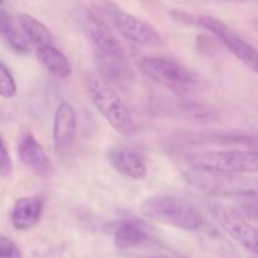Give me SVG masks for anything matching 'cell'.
<instances>
[{
	"instance_id": "obj_1",
	"label": "cell",
	"mask_w": 258,
	"mask_h": 258,
	"mask_svg": "<svg viewBox=\"0 0 258 258\" xmlns=\"http://www.w3.org/2000/svg\"><path fill=\"white\" fill-rule=\"evenodd\" d=\"M144 216L184 231H198L203 216L194 204L174 194H159L146 199L141 206Z\"/></svg>"
},
{
	"instance_id": "obj_2",
	"label": "cell",
	"mask_w": 258,
	"mask_h": 258,
	"mask_svg": "<svg viewBox=\"0 0 258 258\" xmlns=\"http://www.w3.org/2000/svg\"><path fill=\"white\" fill-rule=\"evenodd\" d=\"M88 95L98 112L105 120L122 135H131L135 133L136 126L127 106L120 96L101 76L90 75L86 80Z\"/></svg>"
},
{
	"instance_id": "obj_3",
	"label": "cell",
	"mask_w": 258,
	"mask_h": 258,
	"mask_svg": "<svg viewBox=\"0 0 258 258\" xmlns=\"http://www.w3.org/2000/svg\"><path fill=\"white\" fill-rule=\"evenodd\" d=\"M174 18L183 23L197 25L199 28L208 30L216 35L222 43L227 47L229 52L233 53L242 63L247 66L249 70L258 75V50L253 45L243 39L234 29L228 24L211 15H196L184 12L173 13Z\"/></svg>"
},
{
	"instance_id": "obj_4",
	"label": "cell",
	"mask_w": 258,
	"mask_h": 258,
	"mask_svg": "<svg viewBox=\"0 0 258 258\" xmlns=\"http://www.w3.org/2000/svg\"><path fill=\"white\" fill-rule=\"evenodd\" d=\"M193 170L223 174L258 173L257 150L204 151L186 156Z\"/></svg>"
},
{
	"instance_id": "obj_5",
	"label": "cell",
	"mask_w": 258,
	"mask_h": 258,
	"mask_svg": "<svg viewBox=\"0 0 258 258\" xmlns=\"http://www.w3.org/2000/svg\"><path fill=\"white\" fill-rule=\"evenodd\" d=\"M186 180L199 190L214 196L253 197L258 194V181L237 174L211 173L193 170L186 174Z\"/></svg>"
},
{
	"instance_id": "obj_6",
	"label": "cell",
	"mask_w": 258,
	"mask_h": 258,
	"mask_svg": "<svg viewBox=\"0 0 258 258\" xmlns=\"http://www.w3.org/2000/svg\"><path fill=\"white\" fill-rule=\"evenodd\" d=\"M141 72L154 82L174 91H188L194 86L193 75L176 60L159 55H144L138 60Z\"/></svg>"
},
{
	"instance_id": "obj_7",
	"label": "cell",
	"mask_w": 258,
	"mask_h": 258,
	"mask_svg": "<svg viewBox=\"0 0 258 258\" xmlns=\"http://www.w3.org/2000/svg\"><path fill=\"white\" fill-rule=\"evenodd\" d=\"M211 212L229 236L258 254V229L244 218L238 209L224 203H213L211 204Z\"/></svg>"
},
{
	"instance_id": "obj_8",
	"label": "cell",
	"mask_w": 258,
	"mask_h": 258,
	"mask_svg": "<svg viewBox=\"0 0 258 258\" xmlns=\"http://www.w3.org/2000/svg\"><path fill=\"white\" fill-rule=\"evenodd\" d=\"M107 14L113 27L126 39L143 45H159L163 43L161 35L149 23L118 9H108Z\"/></svg>"
},
{
	"instance_id": "obj_9",
	"label": "cell",
	"mask_w": 258,
	"mask_h": 258,
	"mask_svg": "<svg viewBox=\"0 0 258 258\" xmlns=\"http://www.w3.org/2000/svg\"><path fill=\"white\" fill-rule=\"evenodd\" d=\"M83 30L92 42L96 54L126 59V53L117 38L112 34L110 27L102 19L87 12L82 15Z\"/></svg>"
},
{
	"instance_id": "obj_10",
	"label": "cell",
	"mask_w": 258,
	"mask_h": 258,
	"mask_svg": "<svg viewBox=\"0 0 258 258\" xmlns=\"http://www.w3.org/2000/svg\"><path fill=\"white\" fill-rule=\"evenodd\" d=\"M18 156L23 165L40 179H49L53 174V165L44 148L30 133L22 136L18 145Z\"/></svg>"
},
{
	"instance_id": "obj_11",
	"label": "cell",
	"mask_w": 258,
	"mask_h": 258,
	"mask_svg": "<svg viewBox=\"0 0 258 258\" xmlns=\"http://www.w3.org/2000/svg\"><path fill=\"white\" fill-rule=\"evenodd\" d=\"M77 134V113L71 103L62 102L57 107L53 118V141L58 153L72 146Z\"/></svg>"
},
{
	"instance_id": "obj_12",
	"label": "cell",
	"mask_w": 258,
	"mask_h": 258,
	"mask_svg": "<svg viewBox=\"0 0 258 258\" xmlns=\"http://www.w3.org/2000/svg\"><path fill=\"white\" fill-rule=\"evenodd\" d=\"M111 166L121 175L133 180H143L148 175V166L139 151L130 148H113L108 151Z\"/></svg>"
},
{
	"instance_id": "obj_13",
	"label": "cell",
	"mask_w": 258,
	"mask_h": 258,
	"mask_svg": "<svg viewBox=\"0 0 258 258\" xmlns=\"http://www.w3.org/2000/svg\"><path fill=\"white\" fill-rule=\"evenodd\" d=\"M44 202L40 197H24L15 202L12 211V223L19 231L30 229L40 221Z\"/></svg>"
},
{
	"instance_id": "obj_14",
	"label": "cell",
	"mask_w": 258,
	"mask_h": 258,
	"mask_svg": "<svg viewBox=\"0 0 258 258\" xmlns=\"http://www.w3.org/2000/svg\"><path fill=\"white\" fill-rule=\"evenodd\" d=\"M37 57L55 77L67 78L72 75V66L70 59L54 44L37 48Z\"/></svg>"
},
{
	"instance_id": "obj_15",
	"label": "cell",
	"mask_w": 258,
	"mask_h": 258,
	"mask_svg": "<svg viewBox=\"0 0 258 258\" xmlns=\"http://www.w3.org/2000/svg\"><path fill=\"white\" fill-rule=\"evenodd\" d=\"M0 27H2L3 38L9 44V47H12L13 50L22 54L29 52V39L24 34L22 28L19 29V27L15 24L13 17L5 10L4 7L0 12Z\"/></svg>"
},
{
	"instance_id": "obj_16",
	"label": "cell",
	"mask_w": 258,
	"mask_h": 258,
	"mask_svg": "<svg viewBox=\"0 0 258 258\" xmlns=\"http://www.w3.org/2000/svg\"><path fill=\"white\" fill-rule=\"evenodd\" d=\"M148 239V233L139 223L133 221H123L116 227L115 246L120 249H131L140 246Z\"/></svg>"
},
{
	"instance_id": "obj_17",
	"label": "cell",
	"mask_w": 258,
	"mask_h": 258,
	"mask_svg": "<svg viewBox=\"0 0 258 258\" xmlns=\"http://www.w3.org/2000/svg\"><path fill=\"white\" fill-rule=\"evenodd\" d=\"M19 25L23 29L24 34L32 42L37 45V48L44 47V45H52L55 43L54 37L48 29L47 25L38 20L30 14L19 15Z\"/></svg>"
},
{
	"instance_id": "obj_18",
	"label": "cell",
	"mask_w": 258,
	"mask_h": 258,
	"mask_svg": "<svg viewBox=\"0 0 258 258\" xmlns=\"http://www.w3.org/2000/svg\"><path fill=\"white\" fill-rule=\"evenodd\" d=\"M96 57H97L101 73L105 78H110L115 82H121V81H127L133 77V72H131L126 59H118V58L98 54H96Z\"/></svg>"
},
{
	"instance_id": "obj_19",
	"label": "cell",
	"mask_w": 258,
	"mask_h": 258,
	"mask_svg": "<svg viewBox=\"0 0 258 258\" xmlns=\"http://www.w3.org/2000/svg\"><path fill=\"white\" fill-rule=\"evenodd\" d=\"M0 95L4 98H13L17 95V83L8 66L0 63Z\"/></svg>"
},
{
	"instance_id": "obj_20",
	"label": "cell",
	"mask_w": 258,
	"mask_h": 258,
	"mask_svg": "<svg viewBox=\"0 0 258 258\" xmlns=\"http://www.w3.org/2000/svg\"><path fill=\"white\" fill-rule=\"evenodd\" d=\"M0 258H22V251L12 239L3 236L0 238Z\"/></svg>"
},
{
	"instance_id": "obj_21",
	"label": "cell",
	"mask_w": 258,
	"mask_h": 258,
	"mask_svg": "<svg viewBox=\"0 0 258 258\" xmlns=\"http://www.w3.org/2000/svg\"><path fill=\"white\" fill-rule=\"evenodd\" d=\"M13 173V161L8 151L5 140H2V154H0V174L3 178H8Z\"/></svg>"
},
{
	"instance_id": "obj_22",
	"label": "cell",
	"mask_w": 258,
	"mask_h": 258,
	"mask_svg": "<svg viewBox=\"0 0 258 258\" xmlns=\"http://www.w3.org/2000/svg\"><path fill=\"white\" fill-rule=\"evenodd\" d=\"M151 258H169V257H164V256H156V257H151Z\"/></svg>"
}]
</instances>
